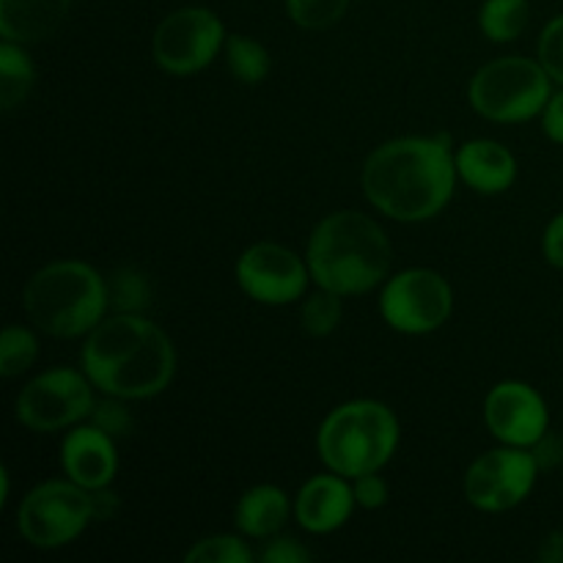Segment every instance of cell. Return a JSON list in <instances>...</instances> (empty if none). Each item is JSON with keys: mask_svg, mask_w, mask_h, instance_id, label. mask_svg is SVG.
Listing matches in <instances>:
<instances>
[{"mask_svg": "<svg viewBox=\"0 0 563 563\" xmlns=\"http://www.w3.org/2000/svg\"><path fill=\"white\" fill-rule=\"evenodd\" d=\"M388 234L363 212L341 209L324 218L308 240V269L319 289L341 297L366 295L390 273Z\"/></svg>", "mask_w": 563, "mask_h": 563, "instance_id": "obj_3", "label": "cell"}, {"mask_svg": "<svg viewBox=\"0 0 563 563\" xmlns=\"http://www.w3.org/2000/svg\"><path fill=\"white\" fill-rule=\"evenodd\" d=\"M456 174L462 176L467 187L484 196H498L506 192L517 179L515 154L498 141H467L456 152Z\"/></svg>", "mask_w": 563, "mask_h": 563, "instance_id": "obj_16", "label": "cell"}, {"mask_svg": "<svg viewBox=\"0 0 563 563\" xmlns=\"http://www.w3.org/2000/svg\"><path fill=\"white\" fill-rule=\"evenodd\" d=\"M115 438L99 427H75L60 445V465L66 476L86 489H104L119 471Z\"/></svg>", "mask_w": 563, "mask_h": 563, "instance_id": "obj_14", "label": "cell"}, {"mask_svg": "<svg viewBox=\"0 0 563 563\" xmlns=\"http://www.w3.org/2000/svg\"><path fill=\"white\" fill-rule=\"evenodd\" d=\"M225 64L231 75L245 86H256L269 75V53L264 44L247 36H229L225 38Z\"/></svg>", "mask_w": 563, "mask_h": 563, "instance_id": "obj_21", "label": "cell"}, {"mask_svg": "<svg viewBox=\"0 0 563 563\" xmlns=\"http://www.w3.org/2000/svg\"><path fill=\"white\" fill-rule=\"evenodd\" d=\"M379 311L399 333H432L449 322L454 311V291L434 269H405L385 284Z\"/></svg>", "mask_w": 563, "mask_h": 563, "instance_id": "obj_9", "label": "cell"}, {"mask_svg": "<svg viewBox=\"0 0 563 563\" xmlns=\"http://www.w3.org/2000/svg\"><path fill=\"white\" fill-rule=\"evenodd\" d=\"M93 520L91 489L69 482H44L22 498L16 528L38 550H55L75 542Z\"/></svg>", "mask_w": 563, "mask_h": 563, "instance_id": "obj_7", "label": "cell"}, {"mask_svg": "<svg viewBox=\"0 0 563 563\" xmlns=\"http://www.w3.org/2000/svg\"><path fill=\"white\" fill-rule=\"evenodd\" d=\"M317 445L330 473L344 478L379 473L396 454L399 421L383 401H346L324 418Z\"/></svg>", "mask_w": 563, "mask_h": 563, "instance_id": "obj_5", "label": "cell"}, {"mask_svg": "<svg viewBox=\"0 0 563 563\" xmlns=\"http://www.w3.org/2000/svg\"><path fill=\"white\" fill-rule=\"evenodd\" d=\"M71 0H0V36L36 44L55 36L69 16Z\"/></svg>", "mask_w": 563, "mask_h": 563, "instance_id": "obj_17", "label": "cell"}, {"mask_svg": "<svg viewBox=\"0 0 563 563\" xmlns=\"http://www.w3.org/2000/svg\"><path fill=\"white\" fill-rule=\"evenodd\" d=\"M355 504L363 509H379L388 504V484L377 473H366V476L355 478Z\"/></svg>", "mask_w": 563, "mask_h": 563, "instance_id": "obj_29", "label": "cell"}, {"mask_svg": "<svg viewBox=\"0 0 563 563\" xmlns=\"http://www.w3.org/2000/svg\"><path fill=\"white\" fill-rule=\"evenodd\" d=\"M88 374L75 368H49L16 396V421L31 432H58L75 427L93 412V390Z\"/></svg>", "mask_w": 563, "mask_h": 563, "instance_id": "obj_8", "label": "cell"}, {"mask_svg": "<svg viewBox=\"0 0 563 563\" xmlns=\"http://www.w3.org/2000/svg\"><path fill=\"white\" fill-rule=\"evenodd\" d=\"M341 317H344V306H341V295L335 291L322 289L302 302V330L313 339H324L333 333L341 324Z\"/></svg>", "mask_w": 563, "mask_h": 563, "instance_id": "obj_24", "label": "cell"}, {"mask_svg": "<svg viewBox=\"0 0 563 563\" xmlns=\"http://www.w3.org/2000/svg\"><path fill=\"white\" fill-rule=\"evenodd\" d=\"M539 559L544 563H563V531L550 533L542 542V550H539Z\"/></svg>", "mask_w": 563, "mask_h": 563, "instance_id": "obj_33", "label": "cell"}, {"mask_svg": "<svg viewBox=\"0 0 563 563\" xmlns=\"http://www.w3.org/2000/svg\"><path fill=\"white\" fill-rule=\"evenodd\" d=\"M187 563H253L247 544L236 537H209L192 544Z\"/></svg>", "mask_w": 563, "mask_h": 563, "instance_id": "obj_26", "label": "cell"}, {"mask_svg": "<svg viewBox=\"0 0 563 563\" xmlns=\"http://www.w3.org/2000/svg\"><path fill=\"white\" fill-rule=\"evenodd\" d=\"M289 520V498L284 489L273 484H258L247 489L236 504V528L245 537L267 539L275 537Z\"/></svg>", "mask_w": 563, "mask_h": 563, "instance_id": "obj_18", "label": "cell"}, {"mask_svg": "<svg viewBox=\"0 0 563 563\" xmlns=\"http://www.w3.org/2000/svg\"><path fill=\"white\" fill-rule=\"evenodd\" d=\"M553 77L539 60L498 58L482 66L471 80V104L478 115L500 124H520L542 113L550 102Z\"/></svg>", "mask_w": 563, "mask_h": 563, "instance_id": "obj_6", "label": "cell"}, {"mask_svg": "<svg viewBox=\"0 0 563 563\" xmlns=\"http://www.w3.org/2000/svg\"><path fill=\"white\" fill-rule=\"evenodd\" d=\"M542 251H544V258H548L553 267L563 269V212L550 220L548 231H544Z\"/></svg>", "mask_w": 563, "mask_h": 563, "instance_id": "obj_31", "label": "cell"}, {"mask_svg": "<svg viewBox=\"0 0 563 563\" xmlns=\"http://www.w3.org/2000/svg\"><path fill=\"white\" fill-rule=\"evenodd\" d=\"M93 427H99L102 432H108L110 438H124L132 429V416L124 405L119 401V396H113L110 401H102V405L93 407L91 412Z\"/></svg>", "mask_w": 563, "mask_h": 563, "instance_id": "obj_28", "label": "cell"}, {"mask_svg": "<svg viewBox=\"0 0 563 563\" xmlns=\"http://www.w3.org/2000/svg\"><path fill=\"white\" fill-rule=\"evenodd\" d=\"M542 126H544V135L550 141L561 143L563 146V88L559 93H553L548 102V108L542 110Z\"/></svg>", "mask_w": 563, "mask_h": 563, "instance_id": "obj_32", "label": "cell"}, {"mask_svg": "<svg viewBox=\"0 0 563 563\" xmlns=\"http://www.w3.org/2000/svg\"><path fill=\"white\" fill-rule=\"evenodd\" d=\"M350 9V0H286L291 20L306 31H324L335 25Z\"/></svg>", "mask_w": 563, "mask_h": 563, "instance_id": "obj_25", "label": "cell"}, {"mask_svg": "<svg viewBox=\"0 0 563 563\" xmlns=\"http://www.w3.org/2000/svg\"><path fill=\"white\" fill-rule=\"evenodd\" d=\"M484 421L504 445L533 449L548 434L550 412L542 396L526 383H500L484 399Z\"/></svg>", "mask_w": 563, "mask_h": 563, "instance_id": "obj_13", "label": "cell"}, {"mask_svg": "<svg viewBox=\"0 0 563 563\" xmlns=\"http://www.w3.org/2000/svg\"><path fill=\"white\" fill-rule=\"evenodd\" d=\"M539 476L537 456L528 449L504 445L478 456L465 476V498L482 511H506L531 495Z\"/></svg>", "mask_w": 563, "mask_h": 563, "instance_id": "obj_11", "label": "cell"}, {"mask_svg": "<svg viewBox=\"0 0 563 563\" xmlns=\"http://www.w3.org/2000/svg\"><path fill=\"white\" fill-rule=\"evenodd\" d=\"M38 357V341L31 330L9 324L0 335V374L5 379L27 372Z\"/></svg>", "mask_w": 563, "mask_h": 563, "instance_id": "obj_22", "label": "cell"}, {"mask_svg": "<svg viewBox=\"0 0 563 563\" xmlns=\"http://www.w3.org/2000/svg\"><path fill=\"white\" fill-rule=\"evenodd\" d=\"M93 520H108L115 511V495L104 493V489H93Z\"/></svg>", "mask_w": 563, "mask_h": 563, "instance_id": "obj_34", "label": "cell"}, {"mask_svg": "<svg viewBox=\"0 0 563 563\" xmlns=\"http://www.w3.org/2000/svg\"><path fill=\"white\" fill-rule=\"evenodd\" d=\"M539 64L553 77V82L563 86V14L550 20L539 36Z\"/></svg>", "mask_w": 563, "mask_h": 563, "instance_id": "obj_27", "label": "cell"}, {"mask_svg": "<svg viewBox=\"0 0 563 563\" xmlns=\"http://www.w3.org/2000/svg\"><path fill=\"white\" fill-rule=\"evenodd\" d=\"M82 372L102 394L148 399L174 379L176 352L168 335L141 313H115L88 333Z\"/></svg>", "mask_w": 563, "mask_h": 563, "instance_id": "obj_2", "label": "cell"}, {"mask_svg": "<svg viewBox=\"0 0 563 563\" xmlns=\"http://www.w3.org/2000/svg\"><path fill=\"white\" fill-rule=\"evenodd\" d=\"M308 264L295 251L275 242L247 247L236 262V284L264 306H289L306 295Z\"/></svg>", "mask_w": 563, "mask_h": 563, "instance_id": "obj_12", "label": "cell"}, {"mask_svg": "<svg viewBox=\"0 0 563 563\" xmlns=\"http://www.w3.org/2000/svg\"><path fill=\"white\" fill-rule=\"evenodd\" d=\"M110 306L119 313H141L148 306V297H152V286L148 278L135 267H121L115 269L113 278L108 284Z\"/></svg>", "mask_w": 563, "mask_h": 563, "instance_id": "obj_23", "label": "cell"}, {"mask_svg": "<svg viewBox=\"0 0 563 563\" xmlns=\"http://www.w3.org/2000/svg\"><path fill=\"white\" fill-rule=\"evenodd\" d=\"M22 47L25 44L5 42V38L0 44V104H3L5 113L25 102L33 88V80H36L31 55Z\"/></svg>", "mask_w": 563, "mask_h": 563, "instance_id": "obj_19", "label": "cell"}, {"mask_svg": "<svg viewBox=\"0 0 563 563\" xmlns=\"http://www.w3.org/2000/svg\"><path fill=\"white\" fill-rule=\"evenodd\" d=\"M528 0H487L478 11V25L493 42H515L528 27Z\"/></svg>", "mask_w": 563, "mask_h": 563, "instance_id": "obj_20", "label": "cell"}, {"mask_svg": "<svg viewBox=\"0 0 563 563\" xmlns=\"http://www.w3.org/2000/svg\"><path fill=\"white\" fill-rule=\"evenodd\" d=\"M225 44V27L209 9L187 5L165 16L154 31V60L170 75H196L207 69Z\"/></svg>", "mask_w": 563, "mask_h": 563, "instance_id": "obj_10", "label": "cell"}, {"mask_svg": "<svg viewBox=\"0 0 563 563\" xmlns=\"http://www.w3.org/2000/svg\"><path fill=\"white\" fill-rule=\"evenodd\" d=\"M262 561L264 563H306L311 561V553H308V548H302L297 539L278 537L262 550Z\"/></svg>", "mask_w": 563, "mask_h": 563, "instance_id": "obj_30", "label": "cell"}, {"mask_svg": "<svg viewBox=\"0 0 563 563\" xmlns=\"http://www.w3.org/2000/svg\"><path fill=\"white\" fill-rule=\"evenodd\" d=\"M355 506V489L344 476H313L297 495V522L311 533H330L344 526Z\"/></svg>", "mask_w": 563, "mask_h": 563, "instance_id": "obj_15", "label": "cell"}, {"mask_svg": "<svg viewBox=\"0 0 563 563\" xmlns=\"http://www.w3.org/2000/svg\"><path fill=\"white\" fill-rule=\"evenodd\" d=\"M110 306L108 280L86 262H53L22 289L27 319L55 339H77L97 328Z\"/></svg>", "mask_w": 563, "mask_h": 563, "instance_id": "obj_4", "label": "cell"}, {"mask_svg": "<svg viewBox=\"0 0 563 563\" xmlns=\"http://www.w3.org/2000/svg\"><path fill=\"white\" fill-rule=\"evenodd\" d=\"M456 176V157L445 137H396L368 154L363 192L388 218L418 223L443 212Z\"/></svg>", "mask_w": 563, "mask_h": 563, "instance_id": "obj_1", "label": "cell"}]
</instances>
